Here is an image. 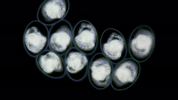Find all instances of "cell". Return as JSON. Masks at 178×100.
Returning <instances> with one entry per match:
<instances>
[{"label":"cell","mask_w":178,"mask_h":100,"mask_svg":"<svg viewBox=\"0 0 178 100\" xmlns=\"http://www.w3.org/2000/svg\"><path fill=\"white\" fill-rule=\"evenodd\" d=\"M154 43V36L152 30L146 26H139L133 30L130 37V53L137 61L143 62L151 54Z\"/></svg>","instance_id":"cell-1"},{"label":"cell","mask_w":178,"mask_h":100,"mask_svg":"<svg viewBox=\"0 0 178 100\" xmlns=\"http://www.w3.org/2000/svg\"><path fill=\"white\" fill-rule=\"evenodd\" d=\"M140 71V64L135 60L128 58L122 60L113 72L111 80L112 87L117 90L128 89L136 81Z\"/></svg>","instance_id":"cell-4"},{"label":"cell","mask_w":178,"mask_h":100,"mask_svg":"<svg viewBox=\"0 0 178 100\" xmlns=\"http://www.w3.org/2000/svg\"><path fill=\"white\" fill-rule=\"evenodd\" d=\"M37 65L47 76L54 78L63 77L66 73L65 63L62 58L51 51L45 50L36 58Z\"/></svg>","instance_id":"cell-9"},{"label":"cell","mask_w":178,"mask_h":100,"mask_svg":"<svg viewBox=\"0 0 178 100\" xmlns=\"http://www.w3.org/2000/svg\"><path fill=\"white\" fill-rule=\"evenodd\" d=\"M113 72L112 63L104 54L98 53L93 57L89 65L88 77L94 87L102 89L108 86Z\"/></svg>","instance_id":"cell-5"},{"label":"cell","mask_w":178,"mask_h":100,"mask_svg":"<svg viewBox=\"0 0 178 100\" xmlns=\"http://www.w3.org/2000/svg\"><path fill=\"white\" fill-rule=\"evenodd\" d=\"M100 46L103 54L112 63H119L125 58L127 48L125 40L118 30L108 29L103 33Z\"/></svg>","instance_id":"cell-3"},{"label":"cell","mask_w":178,"mask_h":100,"mask_svg":"<svg viewBox=\"0 0 178 100\" xmlns=\"http://www.w3.org/2000/svg\"><path fill=\"white\" fill-rule=\"evenodd\" d=\"M66 70L70 78L78 81L82 80L87 73L88 61L84 54L76 48H70L65 58Z\"/></svg>","instance_id":"cell-10"},{"label":"cell","mask_w":178,"mask_h":100,"mask_svg":"<svg viewBox=\"0 0 178 100\" xmlns=\"http://www.w3.org/2000/svg\"><path fill=\"white\" fill-rule=\"evenodd\" d=\"M49 37L48 30L45 25L37 20L30 23L25 30L23 38L27 53L36 57L45 51L49 44Z\"/></svg>","instance_id":"cell-2"},{"label":"cell","mask_w":178,"mask_h":100,"mask_svg":"<svg viewBox=\"0 0 178 100\" xmlns=\"http://www.w3.org/2000/svg\"><path fill=\"white\" fill-rule=\"evenodd\" d=\"M73 40L76 48L87 55L95 51L97 44L96 31L89 21L82 20L76 25L73 33Z\"/></svg>","instance_id":"cell-7"},{"label":"cell","mask_w":178,"mask_h":100,"mask_svg":"<svg viewBox=\"0 0 178 100\" xmlns=\"http://www.w3.org/2000/svg\"><path fill=\"white\" fill-rule=\"evenodd\" d=\"M69 7V1L67 0H46L38 11V20L45 25H54L66 16Z\"/></svg>","instance_id":"cell-8"},{"label":"cell","mask_w":178,"mask_h":100,"mask_svg":"<svg viewBox=\"0 0 178 100\" xmlns=\"http://www.w3.org/2000/svg\"><path fill=\"white\" fill-rule=\"evenodd\" d=\"M73 33L70 23L62 20L54 24L49 33V44L50 50L62 55L70 49L72 43Z\"/></svg>","instance_id":"cell-6"}]
</instances>
